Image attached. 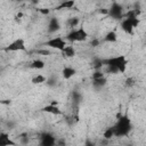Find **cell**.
Returning <instances> with one entry per match:
<instances>
[{"mask_svg": "<svg viewBox=\"0 0 146 146\" xmlns=\"http://www.w3.org/2000/svg\"><path fill=\"white\" fill-rule=\"evenodd\" d=\"M128 59L124 55H117L108 58H104V73L107 74H123L127 71Z\"/></svg>", "mask_w": 146, "mask_h": 146, "instance_id": "6da1fadb", "label": "cell"}, {"mask_svg": "<svg viewBox=\"0 0 146 146\" xmlns=\"http://www.w3.org/2000/svg\"><path fill=\"white\" fill-rule=\"evenodd\" d=\"M114 137H125L132 130V122L129 115L125 113L123 115H117V120L113 125Z\"/></svg>", "mask_w": 146, "mask_h": 146, "instance_id": "7a4b0ae2", "label": "cell"}, {"mask_svg": "<svg viewBox=\"0 0 146 146\" xmlns=\"http://www.w3.org/2000/svg\"><path fill=\"white\" fill-rule=\"evenodd\" d=\"M89 34L88 32L86 31L84 27H79V29H72L65 36V40L71 42V43H74V42H84L87 39H88Z\"/></svg>", "mask_w": 146, "mask_h": 146, "instance_id": "3957f363", "label": "cell"}, {"mask_svg": "<svg viewBox=\"0 0 146 146\" xmlns=\"http://www.w3.org/2000/svg\"><path fill=\"white\" fill-rule=\"evenodd\" d=\"M107 15L115 21H121L124 15V8L120 2L112 1L110 8L107 9Z\"/></svg>", "mask_w": 146, "mask_h": 146, "instance_id": "277c9868", "label": "cell"}, {"mask_svg": "<svg viewBox=\"0 0 146 146\" xmlns=\"http://www.w3.org/2000/svg\"><path fill=\"white\" fill-rule=\"evenodd\" d=\"M3 51L7 52H15V51H26V43L23 38H17L13 40L9 44L2 48Z\"/></svg>", "mask_w": 146, "mask_h": 146, "instance_id": "5b68a950", "label": "cell"}, {"mask_svg": "<svg viewBox=\"0 0 146 146\" xmlns=\"http://www.w3.org/2000/svg\"><path fill=\"white\" fill-rule=\"evenodd\" d=\"M66 44H67V41L62 36H52L42 43V46H46L48 48H51L58 51H60Z\"/></svg>", "mask_w": 146, "mask_h": 146, "instance_id": "8992f818", "label": "cell"}, {"mask_svg": "<svg viewBox=\"0 0 146 146\" xmlns=\"http://www.w3.org/2000/svg\"><path fill=\"white\" fill-rule=\"evenodd\" d=\"M56 140V136L50 131H43L39 135V143L42 146H55Z\"/></svg>", "mask_w": 146, "mask_h": 146, "instance_id": "52a82bcc", "label": "cell"}, {"mask_svg": "<svg viewBox=\"0 0 146 146\" xmlns=\"http://www.w3.org/2000/svg\"><path fill=\"white\" fill-rule=\"evenodd\" d=\"M41 112H44V113H48V114H51V115H56V116L64 115V112L57 106V103H51V104L44 105L41 108Z\"/></svg>", "mask_w": 146, "mask_h": 146, "instance_id": "ba28073f", "label": "cell"}, {"mask_svg": "<svg viewBox=\"0 0 146 146\" xmlns=\"http://www.w3.org/2000/svg\"><path fill=\"white\" fill-rule=\"evenodd\" d=\"M60 27H62L60 22H59V19L56 16H52V17L49 18V22H48V25H47V32L49 34L58 32L60 30Z\"/></svg>", "mask_w": 146, "mask_h": 146, "instance_id": "9c48e42d", "label": "cell"}, {"mask_svg": "<svg viewBox=\"0 0 146 146\" xmlns=\"http://www.w3.org/2000/svg\"><path fill=\"white\" fill-rule=\"evenodd\" d=\"M16 141H14L9 133L7 131H1L0 132V146H15Z\"/></svg>", "mask_w": 146, "mask_h": 146, "instance_id": "30bf717a", "label": "cell"}, {"mask_svg": "<svg viewBox=\"0 0 146 146\" xmlns=\"http://www.w3.org/2000/svg\"><path fill=\"white\" fill-rule=\"evenodd\" d=\"M63 57L65 58H73L75 55H76V50L74 48L73 44H66L62 50H60Z\"/></svg>", "mask_w": 146, "mask_h": 146, "instance_id": "8fae6325", "label": "cell"}, {"mask_svg": "<svg viewBox=\"0 0 146 146\" xmlns=\"http://www.w3.org/2000/svg\"><path fill=\"white\" fill-rule=\"evenodd\" d=\"M76 74V70L72 66H64L62 70V76L64 80H70Z\"/></svg>", "mask_w": 146, "mask_h": 146, "instance_id": "7c38bea8", "label": "cell"}, {"mask_svg": "<svg viewBox=\"0 0 146 146\" xmlns=\"http://www.w3.org/2000/svg\"><path fill=\"white\" fill-rule=\"evenodd\" d=\"M74 7H75V0H63L54 9L55 10H63V9H72Z\"/></svg>", "mask_w": 146, "mask_h": 146, "instance_id": "4fadbf2b", "label": "cell"}, {"mask_svg": "<svg viewBox=\"0 0 146 146\" xmlns=\"http://www.w3.org/2000/svg\"><path fill=\"white\" fill-rule=\"evenodd\" d=\"M82 99H83V96H82V94H81L80 91H78V90H73V91L71 92V100H72L73 106L79 107V105L81 104Z\"/></svg>", "mask_w": 146, "mask_h": 146, "instance_id": "5bb4252c", "label": "cell"}, {"mask_svg": "<svg viewBox=\"0 0 146 146\" xmlns=\"http://www.w3.org/2000/svg\"><path fill=\"white\" fill-rule=\"evenodd\" d=\"M91 84L94 87V89L96 90H102L106 84H107V79L105 76L99 78V79H94L91 80Z\"/></svg>", "mask_w": 146, "mask_h": 146, "instance_id": "9a60e30c", "label": "cell"}, {"mask_svg": "<svg viewBox=\"0 0 146 146\" xmlns=\"http://www.w3.org/2000/svg\"><path fill=\"white\" fill-rule=\"evenodd\" d=\"M102 41L107 42V43H114V42L117 41V33H116L115 31H108V32L105 34V36L103 38Z\"/></svg>", "mask_w": 146, "mask_h": 146, "instance_id": "2e32d148", "label": "cell"}, {"mask_svg": "<svg viewBox=\"0 0 146 146\" xmlns=\"http://www.w3.org/2000/svg\"><path fill=\"white\" fill-rule=\"evenodd\" d=\"M29 66H30V68H32V70H42V68H44L46 63H44L42 59L36 58V59H33V60L30 63Z\"/></svg>", "mask_w": 146, "mask_h": 146, "instance_id": "e0dca14e", "label": "cell"}, {"mask_svg": "<svg viewBox=\"0 0 146 146\" xmlns=\"http://www.w3.org/2000/svg\"><path fill=\"white\" fill-rule=\"evenodd\" d=\"M79 24H80V18H79V17H76V16L70 17V18H67V21H66V26H67L70 30L75 29Z\"/></svg>", "mask_w": 146, "mask_h": 146, "instance_id": "ac0fdd59", "label": "cell"}, {"mask_svg": "<svg viewBox=\"0 0 146 146\" xmlns=\"http://www.w3.org/2000/svg\"><path fill=\"white\" fill-rule=\"evenodd\" d=\"M92 68L94 70H103L104 68V58L95 57L92 59Z\"/></svg>", "mask_w": 146, "mask_h": 146, "instance_id": "d6986e66", "label": "cell"}, {"mask_svg": "<svg viewBox=\"0 0 146 146\" xmlns=\"http://www.w3.org/2000/svg\"><path fill=\"white\" fill-rule=\"evenodd\" d=\"M46 80H47V76H44L43 74H36L31 79V82L33 84H41V83H44Z\"/></svg>", "mask_w": 146, "mask_h": 146, "instance_id": "ffe728a7", "label": "cell"}, {"mask_svg": "<svg viewBox=\"0 0 146 146\" xmlns=\"http://www.w3.org/2000/svg\"><path fill=\"white\" fill-rule=\"evenodd\" d=\"M113 137H114V130H113V125H112V127H108L105 129V131L103 133V138L106 140H110Z\"/></svg>", "mask_w": 146, "mask_h": 146, "instance_id": "44dd1931", "label": "cell"}, {"mask_svg": "<svg viewBox=\"0 0 146 146\" xmlns=\"http://www.w3.org/2000/svg\"><path fill=\"white\" fill-rule=\"evenodd\" d=\"M136 84V79L133 76H128L125 80H124V86L127 88H132L133 86Z\"/></svg>", "mask_w": 146, "mask_h": 146, "instance_id": "7402d4cb", "label": "cell"}, {"mask_svg": "<svg viewBox=\"0 0 146 146\" xmlns=\"http://www.w3.org/2000/svg\"><path fill=\"white\" fill-rule=\"evenodd\" d=\"M105 76V73L103 70H94L92 74H91V80L94 79H99V78H103Z\"/></svg>", "mask_w": 146, "mask_h": 146, "instance_id": "603a6c76", "label": "cell"}, {"mask_svg": "<svg viewBox=\"0 0 146 146\" xmlns=\"http://www.w3.org/2000/svg\"><path fill=\"white\" fill-rule=\"evenodd\" d=\"M48 87H55L57 84V79L55 76H50V78H47L46 82H44Z\"/></svg>", "mask_w": 146, "mask_h": 146, "instance_id": "cb8c5ba5", "label": "cell"}, {"mask_svg": "<svg viewBox=\"0 0 146 146\" xmlns=\"http://www.w3.org/2000/svg\"><path fill=\"white\" fill-rule=\"evenodd\" d=\"M35 54L36 55H41V56H49V55H51V51L49 49L43 48V49H36L35 50Z\"/></svg>", "mask_w": 146, "mask_h": 146, "instance_id": "d4e9b609", "label": "cell"}, {"mask_svg": "<svg viewBox=\"0 0 146 146\" xmlns=\"http://www.w3.org/2000/svg\"><path fill=\"white\" fill-rule=\"evenodd\" d=\"M100 43H102V40L98 39V38H92L91 41H90V46H91V48H97V47L100 46Z\"/></svg>", "mask_w": 146, "mask_h": 146, "instance_id": "484cf974", "label": "cell"}, {"mask_svg": "<svg viewBox=\"0 0 146 146\" xmlns=\"http://www.w3.org/2000/svg\"><path fill=\"white\" fill-rule=\"evenodd\" d=\"M19 138H21V143L22 144H27L29 143V136H27V133H22L19 136Z\"/></svg>", "mask_w": 146, "mask_h": 146, "instance_id": "4316f807", "label": "cell"}, {"mask_svg": "<svg viewBox=\"0 0 146 146\" xmlns=\"http://www.w3.org/2000/svg\"><path fill=\"white\" fill-rule=\"evenodd\" d=\"M15 122L14 121H8L7 123H6V125H7V129H9V130H11V129H14L15 128Z\"/></svg>", "mask_w": 146, "mask_h": 146, "instance_id": "83f0119b", "label": "cell"}, {"mask_svg": "<svg viewBox=\"0 0 146 146\" xmlns=\"http://www.w3.org/2000/svg\"><path fill=\"white\" fill-rule=\"evenodd\" d=\"M65 144H66L65 139H57L56 140V145H65Z\"/></svg>", "mask_w": 146, "mask_h": 146, "instance_id": "f1b7e54d", "label": "cell"}, {"mask_svg": "<svg viewBox=\"0 0 146 146\" xmlns=\"http://www.w3.org/2000/svg\"><path fill=\"white\" fill-rule=\"evenodd\" d=\"M27 1H30L32 5H38L39 3V0H27Z\"/></svg>", "mask_w": 146, "mask_h": 146, "instance_id": "f546056e", "label": "cell"}, {"mask_svg": "<svg viewBox=\"0 0 146 146\" xmlns=\"http://www.w3.org/2000/svg\"><path fill=\"white\" fill-rule=\"evenodd\" d=\"M16 1H19V2H21V1H23V0H16Z\"/></svg>", "mask_w": 146, "mask_h": 146, "instance_id": "4dcf8cb0", "label": "cell"}]
</instances>
